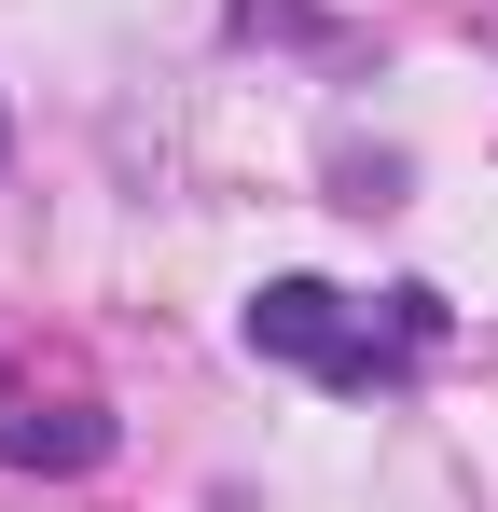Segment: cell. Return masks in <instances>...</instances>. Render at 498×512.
I'll list each match as a JSON object with an SVG mask.
<instances>
[{"label":"cell","mask_w":498,"mask_h":512,"mask_svg":"<svg viewBox=\"0 0 498 512\" xmlns=\"http://www.w3.org/2000/svg\"><path fill=\"white\" fill-rule=\"evenodd\" d=\"M429 333H443V319H429V291H402V319H374V305H360V291H332V277H277V291H249V346H263V360H291V374H332V388L402 374Z\"/></svg>","instance_id":"6da1fadb"}]
</instances>
